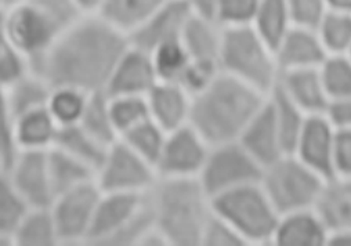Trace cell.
<instances>
[{"label": "cell", "instance_id": "45", "mask_svg": "<svg viewBox=\"0 0 351 246\" xmlns=\"http://www.w3.org/2000/svg\"><path fill=\"white\" fill-rule=\"evenodd\" d=\"M28 2L49 14L64 29L86 14L76 0H28Z\"/></svg>", "mask_w": 351, "mask_h": 246}, {"label": "cell", "instance_id": "54", "mask_svg": "<svg viewBox=\"0 0 351 246\" xmlns=\"http://www.w3.org/2000/svg\"><path fill=\"white\" fill-rule=\"evenodd\" d=\"M3 14H5V13H2V12H0V17H3Z\"/></svg>", "mask_w": 351, "mask_h": 246}, {"label": "cell", "instance_id": "29", "mask_svg": "<svg viewBox=\"0 0 351 246\" xmlns=\"http://www.w3.org/2000/svg\"><path fill=\"white\" fill-rule=\"evenodd\" d=\"M5 90L10 110L16 118L28 111L46 107L51 86L40 75L29 69Z\"/></svg>", "mask_w": 351, "mask_h": 246}, {"label": "cell", "instance_id": "39", "mask_svg": "<svg viewBox=\"0 0 351 246\" xmlns=\"http://www.w3.org/2000/svg\"><path fill=\"white\" fill-rule=\"evenodd\" d=\"M319 72L329 101L351 97V60L347 54L328 56Z\"/></svg>", "mask_w": 351, "mask_h": 246}, {"label": "cell", "instance_id": "3", "mask_svg": "<svg viewBox=\"0 0 351 246\" xmlns=\"http://www.w3.org/2000/svg\"><path fill=\"white\" fill-rule=\"evenodd\" d=\"M154 225L167 246H201L212 198L198 179H159L147 194Z\"/></svg>", "mask_w": 351, "mask_h": 246}, {"label": "cell", "instance_id": "6", "mask_svg": "<svg viewBox=\"0 0 351 246\" xmlns=\"http://www.w3.org/2000/svg\"><path fill=\"white\" fill-rule=\"evenodd\" d=\"M326 179L287 153L263 169L260 184L280 214L317 208Z\"/></svg>", "mask_w": 351, "mask_h": 246}, {"label": "cell", "instance_id": "46", "mask_svg": "<svg viewBox=\"0 0 351 246\" xmlns=\"http://www.w3.org/2000/svg\"><path fill=\"white\" fill-rule=\"evenodd\" d=\"M333 177H351V130H336Z\"/></svg>", "mask_w": 351, "mask_h": 246}, {"label": "cell", "instance_id": "16", "mask_svg": "<svg viewBox=\"0 0 351 246\" xmlns=\"http://www.w3.org/2000/svg\"><path fill=\"white\" fill-rule=\"evenodd\" d=\"M145 201L147 194L101 191L86 245L107 246L108 241L143 209Z\"/></svg>", "mask_w": 351, "mask_h": 246}, {"label": "cell", "instance_id": "47", "mask_svg": "<svg viewBox=\"0 0 351 246\" xmlns=\"http://www.w3.org/2000/svg\"><path fill=\"white\" fill-rule=\"evenodd\" d=\"M325 116L336 130H351V97L329 101Z\"/></svg>", "mask_w": 351, "mask_h": 246}, {"label": "cell", "instance_id": "4", "mask_svg": "<svg viewBox=\"0 0 351 246\" xmlns=\"http://www.w3.org/2000/svg\"><path fill=\"white\" fill-rule=\"evenodd\" d=\"M220 71L242 84L269 95L280 77L274 49L252 28H224L219 57Z\"/></svg>", "mask_w": 351, "mask_h": 246}, {"label": "cell", "instance_id": "42", "mask_svg": "<svg viewBox=\"0 0 351 246\" xmlns=\"http://www.w3.org/2000/svg\"><path fill=\"white\" fill-rule=\"evenodd\" d=\"M260 0H219L216 21L223 28L250 27Z\"/></svg>", "mask_w": 351, "mask_h": 246}, {"label": "cell", "instance_id": "43", "mask_svg": "<svg viewBox=\"0 0 351 246\" xmlns=\"http://www.w3.org/2000/svg\"><path fill=\"white\" fill-rule=\"evenodd\" d=\"M293 27L317 29L329 12L326 0H287Z\"/></svg>", "mask_w": 351, "mask_h": 246}, {"label": "cell", "instance_id": "26", "mask_svg": "<svg viewBox=\"0 0 351 246\" xmlns=\"http://www.w3.org/2000/svg\"><path fill=\"white\" fill-rule=\"evenodd\" d=\"M317 210L329 232L351 228V177H332L326 182Z\"/></svg>", "mask_w": 351, "mask_h": 246}, {"label": "cell", "instance_id": "9", "mask_svg": "<svg viewBox=\"0 0 351 246\" xmlns=\"http://www.w3.org/2000/svg\"><path fill=\"white\" fill-rule=\"evenodd\" d=\"M3 27L12 43L29 62V66L39 61L65 31L28 0L5 13Z\"/></svg>", "mask_w": 351, "mask_h": 246}, {"label": "cell", "instance_id": "10", "mask_svg": "<svg viewBox=\"0 0 351 246\" xmlns=\"http://www.w3.org/2000/svg\"><path fill=\"white\" fill-rule=\"evenodd\" d=\"M101 190L96 182L54 198L50 205L60 245H82L89 238Z\"/></svg>", "mask_w": 351, "mask_h": 246}, {"label": "cell", "instance_id": "38", "mask_svg": "<svg viewBox=\"0 0 351 246\" xmlns=\"http://www.w3.org/2000/svg\"><path fill=\"white\" fill-rule=\"evenodd\" d=\"M108 101L118 140L126 132L149 118L147 99L143 96H108Z\"/></svg>", "mask_w": 351, "mask_h": 246}, {"label": "cell", "instance_id": "48", "mask_svg": "<svg viewBox=\"0 0 351 246\" xmlns=\"http://www.w3.org/2000/svg\"><path fill=\"white\" fill-rule=\"evenodd\" d=\"M186 3L193 14L216 21L219 0H186Z\"/></svg>", "mask_w": 351, "mask_h": 246}, {"label": "cell", "instance_id": "12", "mask_svg": "<svg viewBox=\"0 0 351 246\" xmlns=\"http://www.w3.org/2000/svg\"><path fill=\"white\" fill-rule=\"evenodd\" d=\"M47 151H19L6 171L12 184L29 208H49L54 201Z\"/></svg>", "mask_w": 351, "mask_h": 246}, {"label": "cell", "instance_id": "14", "mask_svg": "<svg viewBox=\"0 0 351 246\" xmlns=\"http://www.w3.org/2000/svg\"><path fill=\"white\" fill-rule=\"evenodd\" d=\"M336 129L325 116H307L292 148V155L310 169L330 180L333 177V147Z\"/></svg>", "mask_w": 351, "mask_h": 246}, {"label": "cell", "instance_id": "55", "mask_svg": "<svg viewBox=\"0 0 351 246\" xmlns=\"http://www.w3.org/2000/svg\"><path fill=\"white\" fill-rule=\"evenodd\" d=\"M0 172H2V169H0Z\"/></svg>", "mask_w": 351, "mask_h": 246}, {"label": "cell", "instance_id": "27", "mask_svg": "<svg viewBox=\"0 0 351 246\" xmlns=\"http://www.w3.org/2000/svg\"><path fill=\"white\" fill-rule=\"evenodd\" d=\"M53 147H57L75 156L80 162L95 169L97 173L110 145L103 144L79 125H72L60 127Z\"/></svg>", "mask_w": 351, "mask_h": 246}, {"label": "cell", "instance_id": "34", "mask_svg": "<svg viewBox=\"0 0 351 246\" xmlns=\"http://www.w3.org/2000/svg\"><path fill=\"white\" fill-rule=\"evenodd\" d=\"M269 101H270L280 134L282 137L285 149L288 153H291L298 140V136L302 132V127L307 119V115L302 110H299L277 88H274L269 93Z\"/></svg>", "mask_w": 351, "mask_h": 246}, {"label": "cell", "instance_id": "19", "mask_svg": "<svg viewBox=\"0 0 351 246\" xmlns=\"http://www.w3.org/2000/svg\"><path fill=\"white\" fill-rule=\"evenodd\" d=\"M145 99L149 118L165 132L190 123L193 96L182 85L158 80Z\"/></svg>", "mask_w": 351, "mask_h": 246}, {"label": "cell", "instance_id": "51", "mask_svg": "<svg viewBox=\"0 0 351 246\" xmlns=\"http://www.w3.org/2000/svg\"><path fill=\"white\" fill-rule=\"evenodd\" d=\"M76 3L83 10V13L89 14V13H96L100 5V0H76Z\"/></svg>", "mask_w": 351, "mask_h": 246}, {"label": "cell", "instance_id": "35", "mask_svg": "<svg viewBox=\"0 0 351 246\" xmlns=\"http://www.w3.org/2000/svg\"><path fill=\"white\" fill-rule=\"evenodd\" d=\"M315 31L328 56L347 54L350 51L351 13L329 10Z\"/></svg>", "mask_w": 351, "mask_h": 246}, {"label": "cell", "instance_id": "17", "mask_svg": "<svg viewBox=\"0 0 351 246\" xmlns=\"http://www.w3.org/2000/svg\"><path fill=\"white\" fill-rule=\"evenodd\" d=\"M237 141H239L263 169L288 153L274 119L269 95Z\"/></svg>", "mask_w": 351, "mask_h": 246}, {"label": "cell", "instance_id": "37", "mask_svg": "<svg viewBox=\"0 0 351 246\" xmlns=\"http://www.w3.org/2000/svg\"><path fill=\"white\" fill-rule=\"evenodd\" d=\"M166 134L167 132H165L159 125L148 118L121 136L119 140H122L134 152H137L155 167V162L162 151Z\"/></svg>", "mask_w": 351, "mask_h": 246}, {"label": "cell", "instance_id": "7", "mask_svg": "<svg viewBox=\"0 0 351 246\" xmlns=\"http://www.w3.org/2000/svg\"><path fill=\"white\" fill-rule=\"evenodd\" d=\"M261 175L263 168L239 141H228L210 145L198 180L209 197L213 198L223 193L258 183Z\"/></svg>", "mask_w": 351, "mask_h": 246}, {"label": "cell", "instance_id": "53", "mask_svg": "<svg viewBox=\"0 0 351 246\" xmlns=\"http://www.w3.org/2000/svg\"><path fill=\"white\" fill-rule=\"evenodd\" d=\"M347 56H348V57H350V60H351V49H350V51L347 53Z\"/></svg>", "mask_w": 351, "mask_h": 246}, {"label": "cell", "instance_id": "49", "mask_svg": "<svg viewBox=\"0 0 351 246\" xmlns=\"http://www.w3.org/2000/svg\"><path fill=\"white\" fill-rule=\"evenodd\" d=\"M326 246H351V228L330 231Z\"/></svg>", "mask_w": 351, "mask_h": 246}, {"label": "cell", "instance_id": "44", "mask_svg": "<svg viewBox=\"0 0 351 246\" xmlns=\"http://www.w3.org/2000/svg\"><path fill=\"white\" fill-rule=\"evenodd\" d=\"M201 246H246L241 235L213 210L202 232Z\"/></svg>", "mask_w": 351, "mask_h": 246}, {"label": "cell", "instance_id": "25", "mask_svg": "<svg viewBox=\"0 0 351 246\" xmlns=\"http://www.w3.org/2000/svg\"><path fill=\"white\" fill-rule=\"evenodd\" d=\"M165 0H100L96 14L128 38Z\"/></svg>", "mask_w": 351, "mask_h": 246}, {"label": "cell", "instance_id": "36", "mask_svg": "<svg viewBox=\"0 0 351 246\" xmlns=\"http://www.w3.org/2000/svg\"><path fill=\"white\" fill-rule=\"evenodd\" d=\"M152 62L162 82H171V84H182V80L191 64V58L183 46L182 40L163 45L149 53Z\"/></svg>", "mask_w": 351, "mask_h": 246}, {"label": "cell", "instance_id": "22", "mask_svg": "<svg viewBox=\"0 0 351 246\" xmlns=\"http://www.w3.org/2000/svg\"><path fill=\"white\" fill-rule=\"evenodd\" d=\"M223 34L224 28L217 21L191 14L182 43L193 61L219 66Z\"/></svg>", "mask_w": 351, "mask_h": 246}, {"label": "cell", "instance_id": "21", "mask_svg": "<svg viewBox=\"0 0 351 246\" xmlns=\"http://www.w3.org/2000/svg\"><path fill=\"white\" fill-rule=\"evenodd\" d=\"M280 71L319 68L328 53L315 29L293 27L274 49Z\"/></svg>", "mask_w": 351, "mask_h": 246}, {"label": "cell", "instance_id": "8", "mask_svg": "<svg viewBox=\"0 0 351 246\" xmlns=\"http://www.w3.org/2000/svg\"><path fill=\"white\" fill-rule=\"evenodd\" d=\"M158 180L151 162L134 152L122 140L112 143L96 175V183L104 193L148 194Z\"/></svg>", "mask_w": 351, "mask_h": 246}, {"label": "cell", "instance_id": "52", "mask_svg": "<svg viewBox=\"0 0 351 246\" xmlns=\"http://www.w3.org/2000/svg\"><path fill=\"white\" fill-rule=\"evenodd\" d=\"M21 2H24V0H0V12L6 13L8 10L20 5Z\"/></svg>", "mask_w": 351, "mask_h": 246}, {"label": "cell", "instance_id": "2", "mask_svg": "<svg viewBox=\"0 0 351 246\" xmlns=\"http://www.w3.org/2000/svg\"><path fill=\"white\" fill-rule=\"evenodd\" d=\"M267 95L220 73L193 96L190 125L210 144L237 141Z\"/></svg>", "mask_w": 351, "mask_h": 246}, {"label": "cell", "instance_id": "50", "mask_svg": "<svg viewBox=\"0 0 351 246\" xmlns=\"http://www.w3.org/2000/svg\"><path fill=\"white\" fill-rule=\"evenodd\" d=\"M329 10L351 13V0H326Z\"/></svg>", "mask_w": 351, "mask_h": 246}, {"label": "cell", "instance_id": "23", "mask_svg": "<svg viewBox=\"0 0 351 246\" xmlns=\"http://www.w3.org/2000/svg\"><path fill=\"white\" fill-rule=\"evenodd\" d=\"M60 126L46 107L14 118V140L19 151H47L57 138Z\"/></svg>", "mask_w": 351, "mask_h": 246}, {"label": "cell", "instance_id": "18", "mask_svg": "<svg viewBox=\"0 0 351 246\" xmlns=\"http://www.w3.org/2000/svg\"><path fill=\"white\" fill-rule=\"evenodd\" d=\"M276 88L307 116L325 114L328 108L329 97L319 68L284 71Z\"/></svg>", "mask_w": 351, "mask_h": 246}, {"label": "cell", "instance_id": "13", "mask_svg": "<svg viewBox=\"0 0 351 246\" xmlns=\"http://www.w3.org/2000/svg\"><path fill=\"white\" fill-rule=\"evenodd\" d=\"M191 14L186 0H165L129 36V40L147 53L163 45L179 42Z\"/></svg>", "mask_w": 351, "mask_h": 246}, {"label": "cell", "instance_id": "20", "mask_svg": "<svg viewBox=\"0 0 351 246\" xmlns=\"http://www.w3.org/2000/svg\"><path fill=\"white\" fill-rule=\"evenodd\" d=\"M329 228L317 208L280 214L271 245L326 246Z\"/></svg>", "mask_w": 351, "mask_h": 246}, {"label": "cell", "instance_id": "30", "mask_svg": "<svg viewBox=\"0 0 351 246\" xmlns=\"http://www.w3.org/2000/svg\"><path fill=\"white\" fill-rule=\"evenodd\" d=\"M16 246H56L60 238L49 208H31L14 232Z\"/></svg>", "mask_w": 351, "mask_h": 246}, {"label": "cell", "instance_id": "28", "mask_svg": "<svg viewBox=\"0 0 351 246\" xmlns=\"http://www.w3.org/2000/svg\"><path fill=\"white\" fill-rule=\"evenodd\" d=\"M250 27L276 49L293 28L287 0H260Z\"/></svg>", "mask_w": 351, "mask_h": 246}, {"label": "cell", "instance_id": "40", "mask_svg": "<svg viewBox=\"0 0 351 246\" xmlns=\"http://www.w3.org/2000/svg\"><path fill=\"white\" fill-rule=\"evenodd\" d=\"M29 69V62L9 39L3 27V17H0V88L8 89Z\"/></svg>", "mask_w": 351, "mask_h": 246}, {"label": "cell", "instance_id": "15", "mask_svg": "<svg viewBox=\"0 0 351 246\" xmlns=\"http://www.w3.org/2000/svg\"><path fill=\"white\" fill-rule=\"evenodd\" d=\"M158 80L151 54L130 43L112 69L106 93L145 97Z\"/></svg>", "mask_w": 351, "mask_h": 246}, {"label": "cell", "instance_id": "24", "mask_svg": "<svg viewBox=\"0 0 351 246\" xmlns=\"http://www.w3.org/2000/svg\"><path fill=\"white\" fill-rule=\"evenodd\" d=\"M47 165L54 198L76 187L96 182V171L65 151L51 147L47 151Z\"/></svg>", "mask_w": 351, "mask_h": 246}, {"label": "cell", "instance_id": "31", "mask_svg": "<svg viewBox=\"0 0 351 246\" xmlns=\"http://www.w3.org/2000/svg\"><path fill=\"white\" fill-rule=\"evenodd\" d=\"M29 209L8 173L0 172V246L14 245V232Z\"/></svg>", "mask_w": 351, "mask_h": 246}, {"label": "cell", "instance_id": "33", "mask_svg": "<svg viewBox=\"0 0 351 246\" xmlns=\"http://www.w3.org/2000/svg\"><path fill=\"white\" fill-rule=\"evenodd\" d=\"M89 97L90 93H86L76 88H51L47 110L60 127L77 125L84 112L87 101H89Z\"/></svg>", "mask_w": 351, "mask_h": 246}, {"label": "cell", "instance_id": "1", "mask_svg": "<svg viewBox=\"0 0 351 246\" xmlns=\"http://www.w3.org/2000/svg\"><path fill=\"white\" fill-rule=\"evenodd\" d=\"M129 38L96 13L83 14L57 38L31 69L51 88L69 86L86 93L106 92Z\"/></svg>", "mask_w": 351, "mask_h": 246}, {"label": "cell", "instance_id": "41", "mask_svg": "<svg viewBox=\"0 0 351 246\" xmlns=\"http://www.w3.org/2000/svg\"><path fill=\"white\" fill-rule=\"evenodd\" d=\"M19 149L14 140V115L10 110L6 90L0 88V169L8 171Z\"/></svg>", "mask_w": 351, "mask_h": 246}, {"label": "cell", "instance_id": "32", "mask_svg": "<svg viewBox=\"0 0 351 246\" xmlns=\"http://www.w3.org/2000/svg\"><path fill=\"white\" fill-rule=\"evenodd\" d=\"M77 125L106 145H111L118 140L106 92L90 95Z\"/></svg>", "mask_w": 351, "mask_h": 246}, {"label": "cell", "instance_id": "5", "mask_svg": "<svg viewBox=\"0 0 351 246\" xmlns=\"http://www.w3.org/2000/svg\"><path fill=\"white\" fill-rule=\"evenodd\" d=\"M212 210L224 219L247 245H271L280 213L260 182L212 198Z\"/></svg>", "mask_w": 351, "mask_h": 246}, {"label": "cell", "instance_id": "11", "mask_svg": "<svg viewBox=\"0 0 351 246\" xmlns=\"http://www.w3.org/2000/svg\"><path fill=\"white\" fill-rule=\"evenodd\" d=\"M210 144L189 123L167 132L155 162L159 179H198Z\"/></svg>", "mask_w": 351, "mask_h": 246}]
</instances>
